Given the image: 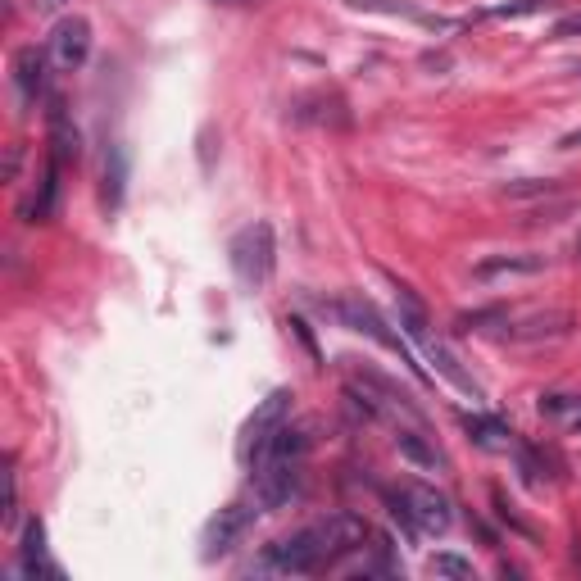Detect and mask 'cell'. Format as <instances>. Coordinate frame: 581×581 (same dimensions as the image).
Returning <instances> with one entry per match:
<instances>
[{
  "mask_svg": "<svg viewBox=\"0 0 581 581\" xmlns=\"http://www.w3.org/2000/svg\"><path fill=\"white\" fill-rule=\"evenodd\" d=\"M386 504H391V513L404 522V527H409V532L441 536V532H450V522H454L450 500H445L436 486H427V482L400 486V491L386 495Z\"/></svg>",
  "mask_w": 581,
  "mask_h": 581,
  "instance_id": "2",
  "label": "cell"
},
{
  "mask_svg": "<svg viewBox=\"0 0 581 581\" xmlns=\"http://www.w3.org/2000/svg\"><path fill=\"white\" fill-rule=\"evenodd\" d=\"M227 259H232V273H237V282L246 286V291H259V286H268V277H273V264H277L273 227H268V223L241 227L237 237H232V246H227Z\"/></svg>",
  "mask_w": 581,
  "mask_h": 581,
  "instance_id": "3",
  "label": "cell"
},
{
  "mask_svg": "<svg viewBox=\"0 0 581 581\" xmlns=\"http://www.w3.org/2000/svg\"><path fill=\"white\" fill-rule=\"evenodd\" d=\"M318 532V545H323V563L332 568V563L350 559L355 550H364V541L373 536V527H368L359 513H332V518L314 522Z\"/></svg>",
  "mask_w": 581,
  "mask_h": 581,
  "instance_id": "5",
  "label": "cell"
},
{
  "mask_svg": "<svg viewBox=\"0 0 581 581\" xmlns=\"http://www.w3.org/2000/svg\"><path fill=\"white\" fill-rule=\"evenodd\" d=\"M572 327L568 309H545V314H532L522 327H504L509 341H545V336H563Z\"/></svg>",
  "mask_w": 581,
  "mask_h": 581,
  "instance_id": "15",
  "label": "cell"
},
{
  "mask_svg": "<svg viewBox=\"0 0 581 581\" xmlns=\"http://www.w3.org/2000/svg\"><path fill=\"white\" fill-rule=\"evenodd\" d=\"M60 159H50L46 173H41L37 191H32V200L23 205V223H50L55 218V200H60Z\"/></svg>",
  "mask_w": 581,
  "mask_h": 581,
  "instance_id": "13",
  "label": "cell"
},
{
  "mask_svg": "<svg viewBox=\"0 0 581 581\" xmlns=\"http://www.w3.org/2000/svg\"><path fill=\"white\" fill-rule=\"evenodd\" d=\"M327 314H332L341 327H350V332L373 336V341H377V345H386L391 355H400V364H409L418 377H423V368H418V364H414V355H409V345H404L400 336L391 332V323H386V318L377 314L373 300H364V296H341V300H332V305H327Z\"/></svg>",
  "mask_w": 581,
  "mask_h": 581,
  "instance_id": "4",
  "label": "cell"
},
{
  "mask_svg": "<svg viewBox=\"0 0 581 581\" xmlns=\"http://www.w3.org/2000/svg\"><path fill=\"white\" fill-rule=\"evenodd\" d=\"M123 187H128V150L114 141L105 150V209L109 214L123 205Z\"/></svg>",
  "mask_w": 581,
  "mask_h": 581,
  "instance_id": "16",
  "label": "cell"
},
{
  "mask_svg": "<svg viewBox=\"0 0 581 581\" xmlns=\"http://www.w3.org/2000/svg\"><path fill=\"white\" fill-rule=\"evenodd\" d=\"M541 268H545V255H495V259H482L473 273L500 277V273H541Z\"/></svg>",
  "mask_w": 581,
  "mask_h": 581,
  "instance_id": "19",
  "label": "cell"
},
{
  "mask_svg": "<svg viewBox=\"0 0 581 581\" xmlns=\"http://www.w3.org/2000/svg\"><path fill=\"white\" fill-rule=\"evenodd\" d=\"M19 568L23 572H55V568H50V559H46V527H41V518H32L28 532H23Z\"/></svg>",
  "mask_w": 581,
  "mask_h": 581,
  "instance_id": "18",
  "label": "cell"
},
{
  "mask_svg": "<svg viewBox=\"0 0 581 581\" xmlns=\"http://www.w3.org/2000/svg\"><path fill=\"white\" fill-rule=\"evenodd\" d=\"M46 55L60 73H78L91 55V23L78 19V14H73V19H60L55 32L46 37Z\"/></svg>",
  "mask_w": 581,
  "mask_h": 581,
  "instance_id": "7",
  "label": "cell"
},
{
  "mask_svg": "<svg viewBox=\"0 0 581 581\" xmlns=\"http://www.w3.org/2000/svg\"><path fill=\"white\" fill-rule=\"evenodd\" d=\"M291 400H296L291 391H273L268 400H259V409L246 423V459H255V454L277 436V427H282L286 414H291Z\"/></svg>",
  "mask_w": 581,
  "mask_h": 581,
  "instance_id": "8",
  "label": "cell"
},
{
  "mask_svg": "<svg viewBox=\"0 0 581 581\" xmlns=\"http://www.w3.org/2000/svg\"><path fill=\"white\" fill-rule=\"evenodd\" d=\"M255 527V509L250 504H227V509H218L214 518H209L205 527V559H223V554H232L241 541H246V532Z\"/></svg>",
  "mask_w": 581,
  "mask_h": 581,
  "instance_id": "6",
  "label": "cell"
},
{
  "mask_svg": "<svg viewBox=\"0 0 581 581\" xmlns=\"http://www.w3.org/2000/svg\"><path fill=\"white\" fill-rule=\"evenodd\" d=\"M305 432L300 427H277V436L264 445V450L250 459V482H255V500L259 509H282L291 495L300 491V468H305Z\"/></svg>",
  "mask_w": 581,
  "mask_h": 581,
  "instance_id": "1",
  "label": "cell"
},
{
  "mask_svg": "<svg viewBox=\"0 0 581 581\" xmlns=\"http://www.w3.org/2000/svg\"><path fill=\"white\" fill-rule=\"evenodd\" d=\"M550 37H559V41H563V37H581V14H568V19H559Z\"/></svg>",
  "mask_w": 581,
  "mask_h": 581,
  "instance_id": "25",
  "label": "cell"
},
{
  "mask_svg": "<svg viewBox=\"0 0 581 581\" xmlns=\"http://www.w3.org/2000/svg\"><path fill=\"white\" fill-rule=\"evenodd\" d=\"M395 445H400V454L409 463H418V468H445L441 445L423 432V423H418V427H395Z\"/></svg>",
  "mask_w": 581,
  "mask_h": 581,
  "instance_id": "14",
  "label": "cell"
},
{
  "mask_svg": "<svg viewBox=\"0 0 581 581\" xmlns=\"http://www.w3.org/2000/svg\"><path fill=\"white\" fill-rule=\"evenodd\" d=\"M432 572H445V577H473V563L459 559V554H436Z\"/></svg>",
  "mask_w": 581,
  "mask_h": 581,
  "instance_id": "22",
  "label": "cell"
},
{
  "mask_svg": "<svg viewBox=\"0 0 581 581\" xmlns=\"http://www.w3.org/2000/svg\"><path fill=\"white\" fill-rule=\"evenodd\" d=\"M14 513H19V473L10 468V504H5V527H14Z\"/></svg>",
  "mask_w": 581,
  "mask_h": 581,
  "instance_id": "26",
  "label": "cell"
},
{
  "mask_svg": "<svg viewBox=\"0 0 581 581\" xmlns=\"http://www.w3.org/2000/svg\"><path fill=\"white\" fill-rule=\"evenodd\" d=\"M214 5H227V0H214Z\"/></svg>",
  "mask_w": 581,
  "mask_h": 581,
  "instance_id": "28",
  "label": "cell"
},
{
  "mask_svg": "<svg viewBox=\"0 0 581 581\" xmlns=\"http://www.w3.org/2000/svg\"><path fill=\"white\" fill-rule=\"evenodd\" d=\"M46 64H50V55L37 46H23L19 55H14V87H19V100L28 109L46 96Z\"/></svg>",
  "mask_w": 581,
  "mask_h": 581,
  "instance_id": "10",
  "label": "cell"
},
{
  "mask_svg": "<svg viewBox=\"0 0 581 581\" xmlns=\"http://www.w3.org/2000/svg\"><path fill=\"white\" fill-rule=\"evenodd\" d=\"M463 427L473 432V441L482 445V450H509L513 445V432L491 414H463Z\"/></svg>",
  "mask_w": 581,
  "mask_h": 581,
  "instance_id": "17",
  "label": "cell"
},
{
  "mask_svg": "<svg viewBox=\"0 0 581 581\" xmlns=\"http://www.w3.org/2000/svg\"><path fill=\"white\" fill-rule=\"evenodd\" d=\"M491 500H495V513H500V518H504V522H509L513 532H522V536H532V527H527V522H522V518H518V513H513V504H509V500H504V491H491Z\"/></svg>",
  "mask_w": 581,
  "mask_h": 581,
  "instance_id": "23",
  "label": "cell"
},
{
  "mask_svg": "<svg viewBox=\"0 0 581 581\" xmlns=\"http://www.w3.org/2000/svg\"><path fill=\"white\" fill-rule=\"evenodd\" d=\"M554 0H509V5H491V10H482V19H522V14H541L550 10Z\"/></svg>",
  "mask_w": 581,
  "mask_h": 581,
  "instance_id": "20",
  "label": "cell"
},
{
  "mask_svg": "<svg viewBox=\"0 0 581 581\" xmlns=\"http://www.w3.org/2000/svg\"><path fill=\"white\" fill-rule=\"evenodd\" d=\"M32 5H37V14H55V10H64L69 0H32Z\"/></svg>",
  "mask_w": 581,
  "mask_h": 581,
  "instance_id": "27",
  "label": "cell"
},
{
  "mask_svg": "<svg viewBox=\"0 0 581 581\" xmlns=\"http://www.w3.org/2000/svg\"><path fill=\"white\" fill-rule=\"evenodd\" d=\"M554 191H559V182H550V178H522V182H509L504 196H509V200H532V196H554Z\"/></svg>",
  "mask_w": 581,
  "mask_h": 581,
  "instance_id": "21",
  "label": "cell"
},
{
  "mask_svg": "<svg viewBox=\"0 0 581 581\" xmlns=\"http://www.w3.org/2000/svg\"><path fill=\"white\" fill-rule=\"evenodd\" d=\"M350 10H364V14H391V19L423 23V28H432V32H450V28H459L454 19H441V14L418 10L414 0H350Z\"/></svg>",
  "mask_w": 581,
  "mask_h": 581,
  "instance_id": "11",
  "label": "cell"
},
{
  "mask_svg": "<svg viewBox=\"0 0 581 581\" xmlns=\"http://www.w3.org/2000/svg\"><path fill=\"white\" fill-rule=\"evenodd\" d=\"M46 132H50V159H60V164H78L82 155V137L69 119V105L60 96H50V109H46Z\"/></svg>",
  "mask_w": 581,
  "mask_h": 581,
  "instance_id": "9",
  "label": "cell"
},
{
  "mask_svg": "<svg viewBox=\"0 0 581 581\" xmlns=\"http://www.w3.org/2000/svg\"><path fill=\"white\" fill-rule=\"evenodd\" d=\"M286 327H291V332L300 336V345H305V350H309V359H314V364H318V341H314V332H309V327H305V318H286Z\"/></svg>",
  "mask_w": 581,
  "mask_h": 581,
  "instance_id": "24",
  "label": "cell"
},
{
  "mask_svg": "<svg viewBox=\"0 0 581 581\" xmlns=\"http://www.w3.org/2000/svg\"><path fill=\"white\" fill-rule=\"evenodd\" d=\"M418 345H423V350H427V359H432V364H436V373H441L445 382H454V386H459L463 395H473V400H482V386L473 382V373H463L459 355H454L450 345H445V341H436L432 332H427V336H423V341H418Z\"/></svg>",
  "mask_w": 581,
  "mask_h": 581,
  "instance_id": "12",
  "label": "cell"
}]
</instances>
